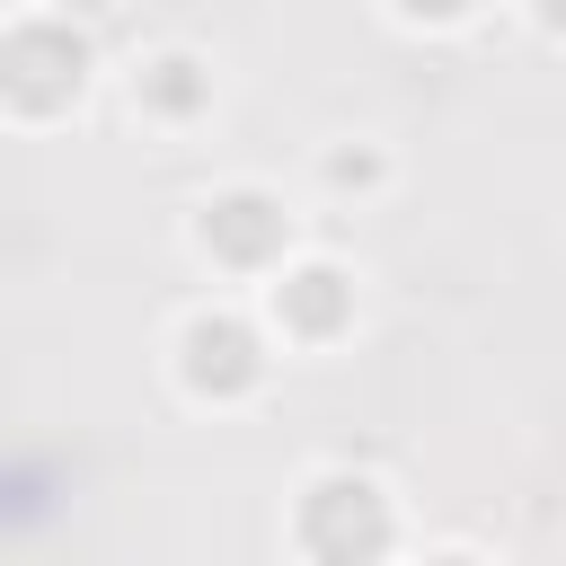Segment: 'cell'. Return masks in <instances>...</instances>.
Listing matches in <instances>:
<instances>
[{"instance_id": "6da1fadb", "label": "cell", "mask_w": 566, "mask_h": 566, "mask_svg": "<svg viewBox=\"0 0 566 566\" xmlns=\"http://www.w3.org/2000/svg\"><path fill=\"white\" fill-rule=\"evenodd\" d=\"M203 248H221L230 265H265L283 248V221L265 195H221V203H203Z\"/></svg>"}, {"instance_id": "7a4b0ae2", "label": "cell", "mask_w": 566, "mask_h": 566, "mask_svg": "<svg viewBox=\"0 0 566 566\" xmlns=\"http://www.w3.org/2000/svg\"><path fill=\"white\" fill-rule=\"evenodd\" d=\"M186 371L212 380V389H248L256 380V336L239 318H195L186 327Z\"/></svg>"}, {"instance_id": "3957f363", "label": "cell", "mask_w": 566, "mask_h": 566, "mask_svg": "<svg viewBox=\"0 0 566 566\" xmlns=\"http://www.w3.org/2000/svg\"><path fill=\"white\" fill-rule=\"evenodd\" d=\"M150 88H159L168 106H186V97H203V80H195V62H186V53H168V62H150Z\"/></svg>"}, {"instance_id": "277c9868", "label": "cell", "mask_w": 566, "mask_h": 566, "mask_svg": "<svg viewBox=\"0 0 566 566\" xmlns=\"http://www.w3.org/2000/svg\"><path fill=\"white\" fill-rule=\"evenodd\" d=\"M433 566H469V557H433Z\"/></svg>"}]
</instances>
